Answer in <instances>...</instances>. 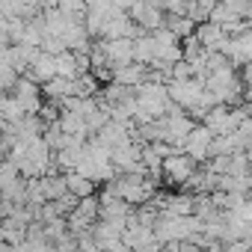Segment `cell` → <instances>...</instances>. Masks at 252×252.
Returning <instances> with one entry per match:
<instances>
[{
	"label": "cell",
	"mask_w": 252,
	"mask_h": 252,
	"mask_svg": "<svg viewBox=\"0 0 252 252\" xmlns=\"http://www.w3.org/2000/svg\"><path fill=\"white\" fill-rule=\"evenodd\" d=\"M74 211H77L80 217H86L89 222H95V220H98V196H86V199H77Z\"/></svg>",
	"instance_id": "14"
},
{
	"label": "cell",
	"mask_w": 252,
	"mask_h": 252,
	"mask_svg": "<svg viewBox=\"0 0 252 252\" xmlns=\"http://www.w3.org/2000/svg\"><path fill=\"white\" fill-rule=\"evenodd\" d=\"M205 86L199 77H187V80H169L166 83V98L178 107V110H190V107H199V98H202Z\"/></svg>",
	"instance_id": "1"
},
{
	"label": "cell",
	"mask_w": 252,
	"mask_h": 252,
	"mask_svg": "<svg viewBox=\"0 0 252 252\" xmlns=\"http://www.w3.org/2000/svg\"><path fill=\"white\" fill-rule=\"evenodd\" d=\"M211 140H214V134L205 128V125H196V128L187 134V140L181 143V155H187L193 163H205L208 160V146H211Z\"/></svg>",
	"instance_id": "5"
},
{
	"label": "cell",
	"mask_w": 252,
	"mask_h": 252,
	"mask_svg": "<svg viewBox=\"0 0 252 252\" xmlns=\"http://www.w3.org/2000/svg\"><path fill=\"white\" fill-rule=\"evenodd\" d=\"M155 243H158V240H155V234H152V225L140 222V220L134 217V211H131L128 222H125V231H122V246L128 249V252H134V249H146V246H155Z\"/></svg>",
	"instance_id": "3"
},
{
	"label": "cell",
	"mask_w": 252,
	"mask_h": 252,
	"mask_svg": "<svg viewBox=\"0 0 252 252\" xmlns=\"http://www.w3.org/2000/svg\"><path fill=\"white\" fill-rule=\"evenodd\" d=\"M39 92H42L48 101H63V98H71V95H74V80L51 77L48 83H42V86H39Z\"/></svg>",
	"instance_id": "11"
},
{
	"label": "cell",
	"mask_w": 252,
	"mask_h": 252,
	"mask_svg": "<svg viewBox=\"0 0 252 252\" xmlns=\"http://www.w3.org/2000/svg\"><path fill=\"white\" fill-rule=\"evenodd\" d=\"M222 252H249V240H231V243H222Z\"/></svg>",
	"instance_id": "17"
},
{
	"label": "cell",
	"mask_w": 252,
	"mask_h": 252,
	"mask_svg": "<svg viewBox=\"0 0 252 252\" xmlns=\"http://www.w3.org/2000/svg\"><path fill=\"white\" fill-rule=\"evenodd\" d=\"M65 193L74 199H86V196H95V184L80 172H65Z\"/></svg>",
	"instance_id": "12"
},
{
	"label": "cell",
	"mask_w": 252,
	"mask_h": 252,
	"mask_svg": "<svg viewBox=\"0 0 252 252\" xmlns=\"http://www.w3.org/2000/svg\"><path fill=\"white\" fill-rule=\"evenodd\" d=\"M131 211V205H125L116 196H98V220H128Z\"/></svg>",
	"instance_id": "8"
},
{
	"label": "cell",
	"mask_w": 252,
	"mask_h": 252,
	"mask_svg": "<svg viewBox=\"0 0 252 252\" xmlns=\"http://www.w3.org/2000/svg\"><path fill=\"white\" fill-rule=\"evenodd\" d=\"M0 252H18V246H12V243H6V240H0Z\"/></svg>",
	"instance_id": "18"
},
{
	"label": "cell",
	"mask_w": 252,
	"mask_h": 252,
	"mask_svg": "<svg viewBox=\"0 0 252 252\" xmlns=\"http://www.w3.org/2000/svg\"><path fill=\"white\" fill-rule=\"evenodd\" d=\"M0 199H3V196H0Z\"/></svg>",
	"instance_id": "19"
},
{
	"label": "cell",
	"mask_w": 252,
	"mask_h": 252,
	"mask_svg": "<svg viewBox=\"0 0 252 252\" xmlns=\"http://www.w3.org/2000/svg\"><path fill=\"white\" fill-rule=\"evenodd\" d=\"M15 178H21V175H18V169H15V166L3 158V160H0V190H6Z\"/></svg>",
	"instance_id": "15"
},
{
	"label": "cell",
	"mask_w": 252,
	"mask_h": 252,
	"mask_svg": "<svg viewBox=\"0 0 252 252\" xmlns=\"http://www.w3.org/2000/svg\"><path fill=\"white\" fill-rule=\"evenodd\" d=\"M146 74H149V68H146V65L131 63V65L113 68V71H110V80H113V83H119V86H131V89H137V86L146 80Z\"/></svg>",
	"instance_id": "7"
},
{
	"label": "cell",
	"mask_w": 252,
	"mask_h": 252,
	"mask_svg": "<svg viewBox=\"0 0 252 252\" xmlns=\"http://www.w3.org/2000/svg\"><path fill=\"white\" fill-rule=\"evenodd\" d=\"M199 169V163H193L187 155H181V152H175V155H169V158H163L160 160V175L169 181V184H178V187H184L190 178H193V172Z\"/></svg>",
	"instance_id": "2"
},
{
	"label": "cell",
	"mask_w": 252,
	"mask_h": 252,
	"mask_svg": "<svg viewBox=\"0 0 252 252\" xmlns=\"http://www.w3.org/2000/svg\"><path fill=\"white\" fill-rule=\"evenodd\" d=\"M98 42H101V54H104L110 71L134 63V39H107V42L98 39Z\"/></svg>",
	"instance_id": "4"
},
{
	"label": "cell",
	"mask_w": 252,
	"mask_h": 252,
	"mask_svg": "<svg viewBox=\"0 0 252 252\" xmlns=\"http://www.w3.org/2000/svg\"><path fill=\"white\" fill-rule=\"evenodd\" d=\"M163 249H166V252H202V249H199L196 243H190V240H181V243H166Z\"/></svg>",
	"instance_id": "16"
},
{
	"label": "cell",
	"mask_w": 252,
	"mask_h": 252,
	"mask_svg": "<svg viewBox=\"0 0 252 252\" xmlns=\"http://www.w3.org/2000/svg\"><path fill=\"white\" fill-rule=\"evenodd\" d=\"M193 39H196L205 51H217V45L225 39V30H222L220 24H214V21H205V24H196Z\"/></svg>",
	"instance_id": "9"
},
{
	"label": "cell",
	"mask_w": 252,
	"mask_h": 252,
	"mask_svg": "<svg viewBox=\"0 0 252 252\" xmlns=\"http://www.w3.org/2000/svg\"><path fill=\"white\" fill-rule=\"evenodd\" d=\"M39 190H42L45 202H54V199L65 196V175L63 172H45L39 178Z\"/></svg>",
	"instance_id": "10"
},
{
	"label": "cell",
	"mask_w": 252,
	"mask_h": 252,
	"mask_svg": "<svg viewBox=\"0 0 252 252\" xmlns=\"http://www.w3.org/2000/svg\"><path fill=\"white\" fill-rule=\"evenodd\" d=\"M163 27L181 42V39H187V36H193V30H196V24L187 18V15H166L163 18Z\"/></svg>",
	"instance_id": "13"
},
{
	"label": "cell",
	"mask_w": 252,
	"mask_h": 252,
	"mask_svg": "<svg viewBox=\"0 0 252 252\" xmlns=\"http://www.w3.org/2000/svg\"><path fill=\"white\" fill-rule=\"evenodd\" d=\"M131 128L134 125H122V122H113V119H107V125L92 137V140H98L101 146H107V149H119V146H125V143H134L131 140Z\"/></svg>",
	"instance_id": "6"
}]
</instances>
